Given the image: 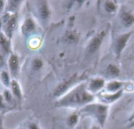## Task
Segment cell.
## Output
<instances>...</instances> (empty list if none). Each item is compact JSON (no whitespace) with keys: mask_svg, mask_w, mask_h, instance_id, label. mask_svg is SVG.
Here are the masks:
<instances>
[{"mask_svg":"<svg viewBox=\"0 0 134 129\" xmlns=\"http://www.w3.org/2000/svg\"><path fill=\"white\" fill-rule=\"evenodd\" d=\"M92 100V96L90 95L83 90H76L61 102L63 103H81V102H86Z\"/></svg>","mask_w":134,"mask_h":129,"instance_id":"1","label":"cell"},{"mask_svg":"<svg viewBox=\"0 0 134 129\" xmlns=\"http://www.w3.org/2000/svg\"><path fill=\"white\" fill-rule=\"evenodd\" d=\"M16 19H17V15L16 13L11 14L10 16H8L5 23L4 24V34L6 35V37L9 39L12 38L13 32L16 28Z\"/></svg>","mask_w":134,"mask_h":129,"instance_id":"2","label":"cell"},{"mask_svg":"<svg viewBox=\"0 0 134 129\" xmlns=\"http://www.w3.org/2000/svg\"><path fill=\"white\" fill-rule=\"evenodd\" d=\"M8 66L10 72V74L13 76H16L18 74L19 71V58L16 54H10L8 60Z\"/></svg>","mask_w":134,"mask_h":129,"instance_id":"3","label":"cell"},{"mask_svg":"<svg viewBox=\"0 0 134 129\" xmlns=\"http://www.w3.org/2000/svg\"><path fill=\"white\" fill-rule=\"evenodd\" d=\"M36 26L34 20L31 17H27L25 19L24 22L23 23V25L21 27V31L24 35L27 36L33 33L35 31Z\"/></svg>","mask_w":134,"mask_h":129,"instance_id":"4","label":"cell"},{"mask_svg":"<svg viewBox=\"0 0 134 129\" xmlns=\"http://www.w3.org/2000/svg\"><path fill=\"white\" fill-rule=\"evenodd\" d=\"M104 35H105V32H101L100 34H98L97 36H95L93 40L90 42V45H89V47H88V50L90 53H94L95 51L97 50V49L100 47L102 41H103V39L104 37Z\"/></svg>","mask_w":134,"mask_h":129,"instance_id":"5","label":"cell"},{"mask_svg":"<svg viewBox=\"0 0 134 129\" xmlns=\"http://www.w3.org/2000/svg\"><path fill=\"white\" fill-rule=\"evenodd\" d=\"M38 13L39 17L42 20H47V19L49 17L50 12H49V6L46 2H41L38 3Z\"/></svg>","mask_w":134,"mask_h":129,"instance_id":"6","label":"cell"},{"mask_svg":"<svg viewBox=\"0 0 134 129\" xmlns=\"http://www.w3.org/2000/svg\"><path fill=\"white\" fill-rule=\"evenodd\" d=\"M10 88H11V92H12L13 95L16 99L20 101L22 99V91H21L20 84H18V82L16 80H12V81L10 83Z\"/></svg>","mask_w":134,"mask_h":129,"instance_id":"7","label":"cell"},{"mask_svg":"<svg viewBox=\"0 0 134 129\" xmlns=\"http://www.w3.org/2000/svg\"><path fill=\"white\" fill-rule=\"evenodd\" d=\"M72 81H73V80L71 79V80H67V81L63 82L62 84H60L56 88V90L54 91V95L55 96H60V95H61L64 92H65L68 89V87L72 84Z\"/></svg>","mask_w":134,"mask_h":129,"instance_id":"8","label":"cell"},{"mask_svg":"<svg viewBox=\"0 0 134 129\" xmlns=\"http://www.w3.org/2000/svg\"><path fill=\"white\" fill-rule=\"evenodd\" d=\"M0 45L2 50L5 52H8L9 50V39L6 37V35L0 31Z\"/></svg>","mask_w":134,"mask_h":129,"instance_id":"9","label":"cell"},{"mask_svg":"<svg viewBox=\"0 0 134 129\" xmlns=\"http://www.w3.org/2000/svg\"><path fill=\"white\" fill-rule=\"evenodd\" d=\"M129 36H130V35H124L118 39L117 43H116V50L119 53H120L122 50V49L124 48V47L128 40Z\"/></svg>","mask_w":134,"mask_h":129,"instance_id":"10","label":"cell"},{"mask_svg":"<svg viewBox=\"0 0 134 129\" xmlns=\"http://www.w3.org/2000/svg\"><path fill=\"white\" fill-rule=\"evenodd\" d=\"M0 76H1V81L2 83V84L5 87H10V83H11V80H10V77H9V74L7 71H2L1 74H0Z\"/></svg>","mask_w":134,"mask_h":129,"instance_id":"11","label":"cell"},{"mask_svg":"<svg viewBox=\"0 0 134 129\" xmlns=\"http://www.w3.org/2000/svg\"><path fill=\"white\" fill-rule=\"evenodd\" d=\"M21 3L20 1H9L7 2V11L14 14L15 11L16 10L17 7Z\"/></svg>","mask_w":134,"mask_h":129,"instance_id":"12","label":"cell"},{"mask_svg":"<svg viewBox=\"0 0 134 129\" xmlns=\"http://www.w3.org/2000/svg\"><path fill=\"white\" fill-rule=\"evenodd\" d=\"M42 65H43V62L39 58H35L31 61V68L33 70L38 71L42 67Z\"/></svg>","mask_w":134,"mask_h":129,"instance_id":"13","label":"cell"},{"mask_svg":"<svg viewBox=\"0 0 134 129\" xmlns=\"http://www.w3.org/2000/svg\"><path fill=\"white\" fill-rule=\"evenodd\" d=\"M122 20H123V22L126 25L129 26L130 24H132L134 22V17L130 13H123L122 15Z\"/></svg>","mask_w":134,"mask_h":129,"instance_id":"14","label":"cell"},{"mask_svg":"<svg viewBox=\"0 0 134 129\" xmlns=\"http://www.w3.org/2000/svg\"><path fill=\"white\" fill-rule=\"evenodd\" d=\"M4 101L5 103H12L13 102V94L11 91H9V90H5L3 94H2Z\"/></svg>","mask_w":134,"mask_h":129,"instance_id":"15","label":"cell"},{"mask_svg":"<svg viewBox=\"0 0 134 129\" xmlns=\"http://www.w3.org/2000/svg\"><path fill=\"white\" fill-rule=\"evenodd\" d=\"M104 85V81L101 80H93L91 84V87L93 89H99L102 86Z\"/></svg>","mask_w":134,"mask_h":129,"instance_id":"16","label":"cell"},{"mask_svg":"<svg viewBox=\"0 0 134 129\" xmlns=\"http://www.w3.org/2000/svg\"><path fill=\"white\" fill-rule=\"evenodd\" d=\"M105 7H106V9L108 11V12H113L116 9V6L113 3V2H106L105 4Z\"/></svg>","mask_w":134,"mask_h":129,"instance_id":"17","label":"cell"},{"mask_svg":"<svg viewBox=\"0 0 134 129\" xmlns=\"http://www.w3.org/2000/svg\"><path fill=\"white\" fill-rule=\"evenodd\" d=\"M121 86V84L118 82H113L111 84H110L108 85V89L110 91H115V90H117L118 88H119V87Z\"/></svg>","mask_w":134,"mask_h":129,"instance_id":"18","label":"cell"},{"mask_svg":"<svg viewBox=\"0 0 134 129\" xmlns=\"http://www.w3.org/2000/svg\"><path fill=\"white\" fill-rule=\"evenodd\" d=\"M108 69H109L110 73H111L112 75H117L119 73V69H118V68L115 67V66H114V65H110L109 68H108Z\"/></svg>","mask_w":134,"mask_h":129,"instance_id":"19","label":"cell"},{"mask_svg":"<svg viewBox=\"0 0 134 129\" xmlns=\"http://www.w3.org/2000/svg\"><path fill=\"white\" fill-rule=\"evenodd\" d=\"M5 108V102L4 101L3 96L2 94H0V110H3Z\"/></svg>","mask_w":134,"mask_h":129,"instance_id":"20","label":"cell"},{"mask_svg":"<svg viewBox=\"0 0 134 129\" xmlns=\"http://www.w3.org/2000/svg\"><path fill=\"white\" fill-rule=\"evenodd\" d=\"M5 65V59L4 57L2 56V54L0 53V71H3V68Z\"/></svg>","mask_w":134,"mask_h":129,"instance_id":"21","label":"cell"},{"mask_svg":"<svg viewBox=\"0 0 134 129\" xmlns=\"http://www.w3.org/2000/svg\"><path fill=\"white\" fill-rule=\"evenodd\" d=\"M67 38H68L69 40H71V41H75V40H76V39H77L76 35H75L74 32H69V33H68Z\"/></svg>","mask_w":134,"mask_h":129,"instance_id":"22","label":"cell"},{"mask_svg":"<svg viewBox=\"0 0 134 129\" xmlns=\"http://www.w3.org/2000/svg\"><path fill=\"white\" fill-rule=\"evenodd\" d=\"M76 121H77V117H76L75 115L71 116V117H69V119H68V123H69V125H73L74 124H75Z\"/></svg>","mask_w":134,"mask_h":129,"instance_id":"23","label":"cell"},{"mask_svg":"<svg viewBox=\"0 0 134 129\" xmlns=\"http://www.w3.org/2000/svg\"><path fill=\"white\" fill-rule=\"evenodd\" d=\"M5 2H4V1H0V12H1V11H2V10L4 9V8H5Z\"/></svg>","mask_w":134,"mask_h":129,"instance_id":"24","label":"cell"},{"mask_svg":"<svg viewBox=\"0 0 134 129\" xmlns=\"http://www.w3.org/2000/svg\"><path fill=\"white\" fill-rule=\"evenodd\" d=\"M29 129H39V128H38V126H37L36 125H35V124H32V125H30Z\"/></svg>","mask_w":134,"mask_h":129,"instance_id":"25","label":"cell"}]
</instances>
